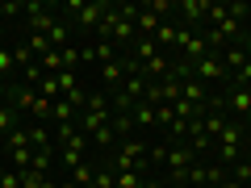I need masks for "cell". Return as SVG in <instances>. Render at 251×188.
Here are the masks:
<instances>
[{"mask_svg": "<svg viewBox=\"0 0 251 188\" xmlns=\"http://www.w3.org/2000/svg\"><path fill=\"white\" fill-rule=\"evenodd\" d=\"M67 9L75 13V21H80V25H100V17L109 13V4H67Z\"/></svg>", "mask_w": 251, "mask_h": 188, "instance_id": "cell-1", "label": "cell"}, {"mask_svg": "<svg viewBox=\"0 0 251 188\" xmlns=\"http://www.w3.org/2000/svg\"><path fill=\"white\" fill-rule=\"evenodd\" d=\"M0 188H21V171H4L0 176Z\"/></svg>", "mask_w": 251, "mask_h": 188, "instance_id": "cell-2", "label": "cell"}]
</instances>
